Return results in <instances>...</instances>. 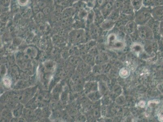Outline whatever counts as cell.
<instances>
[{"label":"cell","mask_w":163,"mask_h":122,"mask_svg":"<svg viewBox=\"0 0 163 122\" xmlns=\"http://www.w3.org/2000/svg\"><path fill=\"white\" fill-rule=\"evenodd\" d=\"M18 4L21 7L27 6L29 2V0H17Z\"/></svg>","instance_id":"3"},{"label":"cell","mask_w":163,"mask_h":122,"mask_svg":"<svg viewBox=\"0 0 163 122\" xmlns=\"http://www.w3.org/2000/svg\"><path fill=\"white\" fill-rule=\"evenodd\" d=\"M38 5L40 8H44L46 7V3L44 2L40 1L38 3Z\"/></svg>","instance_id":"5"},{"label":"cell","mask_w":163,"mask_h":122,"mask_svg":"<svg viewBox=\"0 0 163 122\" xmlns=\"http://www.w3.org/2000/svg\"><path fill=\"white\" fill-rule=\"evenodd\" d=\"M39 8H39L38 5L35 4V5H34L33 6V12L35 13H38V12H39Z\"/></svg>","instance_id":"7"},{"label":"cell","mask_w":163,"mask_h":122,"mask_svg":"<svg viewBox=\"0 0 163 122\" xmlns=\"http://www.w3.org/2000/svg\"><path fill=\"white\" fill-rule=\"evenodd\" d=\"M44 15L45 14H44L43 12H39L36 13V16L37 18L39 19H42L44 17Z\"/></svg>","instance_id":"4"},{"label":"cell","mask_w":163,"mask_h":122,"mask_svg":"<svg viewBox=\"0 0 163 122\" xmlns=\"http://www.w3.org/2000/svg\"><path fill=\"white\" fill-rule=\"evenodd\" d=\"M108 44L111 48L115 49H122L124 46V44L121 40L117 38L115 34H112L108 36Z\"/></svg>","instance_id":"1"},{"label":"cell","mask_w":163,"mask_h":122,"mask_svg":"<svg viewBox=\"0 0 163 122\" xmlns=\"http://www.w3.org/2000/svg\"><path fill=\"white\" fill-rule=\"evenodd\" d=\"M64 16L66 17H69L70 16L71 14V12L70 10H66V12H64Z\"/></svg>","instance_id":"8"},{"label":"cell","mask_w":163,"mask_h":122,"mask_svg":"<svg viewBox=\"0 0 163 122\" xmlns=\"http://www.w3.org/2000/svg\"><path fill=\"white\" fill-rule=\"evenodd\" d=\"M50 8L48 7H45L44 8L43 10V13L45 15H48L50 13Z\"/></svg>","instance_id":"6"},{"label":"cell","mask_w":163,"mask_h":122,"mask_svg":"<svg viewBox=\"0 0 163 122\" xmlns=\"http://www.w3.org/2000/svg\"><path fill=\"white\" fill-rule=\"evenodd\" d=\"M130 72L127 68H123L120 70L119 72L120 76L121 78H126L130 75Z\"/></svg>","instance_id":"2"}]
</instances>
